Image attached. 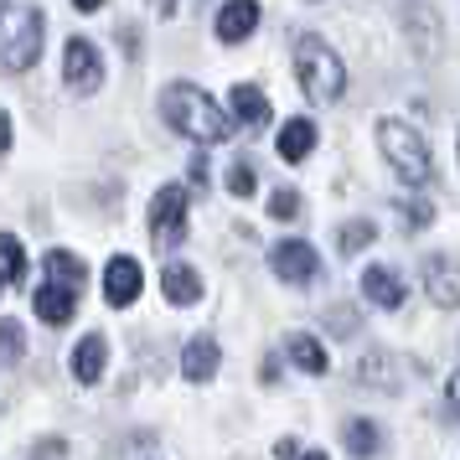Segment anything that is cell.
Masks as SVG:
<instances>
[{"label": "cell", "mask_w": 460, "mask_h": 460, "mask_svg": "<svg viewBox=\"0 0 460 460\" xmlns=\"http://www.w3.org/2000/svg\"><path fill=\"white\" fill-rule=\"evenodd\" d=\"M228 191L233 197H253V191H259V171H253L249 161H238V166L228 171Z\"/></svg>", "instance_id": "24"}, {"label": "cell", "mask_w": 460, "mask_h": 460, "mask_svg": "<svg viewBox=\"0 0 460 460\" xmlns=\"http://www.w3.org/2000/svg\"><path fill=\"white\" fill-rule=\"evenodd\" d=\"M259 0H228L223 5V16H217V37L223 42H249L253 37V26H259Z\"/></svg>", "instance_id": "11"}, {"label": "cell", "mask_w": 460, "mask_h": 460, "mask_svg": "<svg viewBox=\"0 0 460 460\" xmlns=\"http://www.w3.org/2000/svg\"><path fill=\"white\" fill-rule=\"evenodd\" d=\"M300 460H332V456H326V450H305Z\"/></svg>", "instance_id": "33"}, {"label": "cell", "mask_w": 460, "mask_h": 460, "mask_svg": "<svg viewBox=\"0 0 460 460\" xmlns=\"http://www.w3.org/2000/svg\"><path fill=\"white\" fill-rule=\"evenodd\" d=\"M217 362H223L217 341H212V336H191L187 352H181V373H187L191 383H208V377L217 373Z\"/></svg>", "instance_id": "13"}, {"label": "cell", "mask_w": 460, "mask_h": 460, "mask_svg": "<svg viewBox=\"0 0 460 460\" xmlns=\"http://www.w3.org/2000/svg\"><path fill=\"white\" fill-rule=\"evenodd\" d=\"M424 290H429V300L435 305H445V311H456L460 305V274H456V264L450 259H424Z\"/></svg>", "instance_id": "9"}, {"label": "cell", "mask_w": 460, "mask_h": 460, "mask_svg": "<svg viewBox=\"0 0 460 460\" xmlns=\"http://www.w3.org/2000/svg\"><path fill=\"white\" fill-rule=\"evenodd\" d=\"M104 362H109V341L99 332H88L78 347H73V377L78 383H99L104 377Z\"/></svg>", "instance_id": "12"}, {"label": "cell", "mask_w": 460, "mask_h": 460, "mask_svg": "<svg viewBox=\"0 0 460 460\" xmlns=\"http://www.w3.org/2000/svg\"><path fill=\"white\" fill-rule=\"evenodd\" d=\"M274 146H279V155L295 166V161H305V155L315 150V125H311V119H290V125L279 129V140H274Z\"/></svg>", "instance_id": "17"}, {"label": "cell", "mask_w": 460, "mask_h": 460, "mask_svg": "<svg viewBox=\"0 0 460 460\" xmlns=\"http://www.w3.org/2000/svg\"><path fill=\"white\" fill-rule=\"evenodd\" d=\"M377 445H383V429H377L373 419H352V424H347V450H352L357 460L377 456Z\"/></svg>", "instance_id": "21"}, {"label": "cell", "mask_w": 460, "mask_h": 460, "mask_svg": "<svg viewBox=\"0 0 460 460\" xmlns=\"http://www.w3.org/2000/svg\"><path fill=\"white\" fill-rule=\"evenodd\" d=\"M373 238H377L373 223H347V228H341V238H336V249H341V253H362Z\"/></svg>", "instance_id": "23"}, {"label": "cell", "mask_w": 460, "mask_h": 460, "mask_svg": "<svg viewBox=\"0 0 460 460\" xmlns=\"http://www.w3.org/2000/svg\"><path fill=\"white\" fill-rule=\"evenodd\" d=\"M233 119L249 129L270 125V99L259 93V84H233Z\"/></svg>", "instance_id": "16"}, {"label": "cell", "mask_w": 460, "mask_h": 460, "mask_svg": "<svg viewBox=\"0 0 460 460\" xmlns=\"http://www.w3.org/2000/svg\"><path fill=\"white\" fill-rule=\"evenodd\" d=\"M403 223H409V228H429V223H435V208H429V202H424V197H414V202H403Z\"/></svg>", "instance_id": "27"}, {"label": "cell", "mask_w": 460, "mask_h": 460, "mask_svg": "<svg viewBox=\"0 0 460 460\" xmlns=\"http://www.w3.org/2000/svg\"><path fill=\"white\" fill-rule=\"evenodd\" d=\"M445 394H450V403H456V414H460V373L450 377V383H445Z\"/></svg>", "instance_id": "30"}, {"label": "cell", "mask_w": 460, "mask_h": 460, "mask_svg": "<svg viewBox=\"0 0 460 460\" xmlns=\"http://www.w3.org/2000/svg\"><path fill=\"white\" fill-rule=\"evenodd\" d=\"M150 238H155V249L161 253L176 249V243L187 238V191L181 187H161L155 191V202H150Z\"/></svg>", "instance_id": "5"}, {"label": "cell", "mask_w": 460, "mask_h": 460, "mask_svg": "<svg viewBox=\"0 0 460 460\" xmlns=\"http://www.w3.org/2000/svg\"><path fill=\"white\" fill-rule=\"evenodd\" d=\"M63 73L78 93H93V88L104 84V58H99V47L88 42V37H73V42H67V58H63Z\"/></svg>", "instance_id": "7"}, {"label": "cell", "mask_w": 460, "mask_h": 460, "mask_svg": "<svg viewBox=\"0 0 460 460\" xmlns=\"http://www.w3.org/2000/svg\"><path fill=\"white\" fill-rule=\"evenodd\" d=\"M0 341H5V367L22 362V321H0Z\"/></svg>", "instance_id": "25"}, {"label": "cell", "mask_w": 460, "mask_h": 460, "mask_svg": "<svg viewBox=\"0 0 460 460\" xmlns=\"http://www.w3.org/2000/svg\"><path fill=\"white\" fill-rule=\"evenodd\" d=\"M161 114L171 119L176 135H187V140H197V146H223V140L233 135V119L212 104L197 84H171L166 99H161Z\"/></svg>", "instance_id": "1"}, {"label": "cell", "mask_w": 460, "mask_h": 460, "mask_svg": "<svg viewBox=\"0 0 460 460\" xmlns=\"http://www.w3.org/2000/svg\"><path fill=\"white\" fill-rule=\"evenodd\" d=\"M362 295H367L373 305H383V311H398V305H403V279H398L394 270L373 264V270L362 274Z\"/></svg>", "instance_id": "14"}, {"label": "cell", "mask_w": 460, "mask_h": 460, "mask_svg": "<svg viewBox=\"0 0 460 460\" xmlns=\"http://www.w3.org/2000/svg\"><path fill=\"white\" fill-rule=\"evenodd\" d=\"M388 367H398V357H388V352H367L362 362H357V377H362V383H377V388H388V394H398L403 383H398V377H388Z\"/></svg>", "instance_id": "20"}, {"label": "cell", "mask_w": 460, "mask_h": 460, "mask_svg": "<svg viewBox=\"0 0 460 460\" xmlns=\"http://www.w3.org/2000/svg\"><path fill=\"white\" fill-rule=\"evenodd\" d=\"M150 5H155L161 16H176V0H150Z\"/></svg>", "instance_id": "31"}, {"label": "cell", "mask_w": 460, "mask_h": 460, "mask_svg": "<svg viewBox=\"0 0 460 460\" xmlns=\"http://www.w3.org/2000/svg\"><path fill=\"white\" fill-rule=\"evenodd\" d=\"M0 253H5V285H22V274H26L22 238H16V233H5V238H0Z\"/></svg>", "instance_id": "22"}, {"label": "cell", "mask_w": 460, "mask_h": 460, "mask_svg": "<svg viewBox=\"0 0 460 460\" xmlns=\"http://www.w3.org/2000/svg\"><path fill=\"white\" fill-rule=\"evenodd\" d=\"M295 73H300V84L311 93V104H336L347 93V67L332 52V42H321V37H300L295 42Z\"/></svg>", "instance_id": "3"}, {"label": "cell", "mask_w": 460, "mask_h": 460, "mask_svg": "<svg viewBox=\"0 0 460 460\" xmlns=\"http://www.w3.org/2000/svg\"><path fill=\"white\" fill-rule=\"evenodd\" d=\"M37 315H42L47 326H67L73 321V311H78V290H67V285H58V279H42V290H37Z\"/></svg>", "instance_id": "10"}, {"label": "cell", "mask_w": 460, "mask_h": 460, "mask_svg": "<svg viewBox=\"0 0 460 460\" xmlns=\"http://www.w3.org/2000/svg\"><path fill=\"white\" fill-rule=\"evenodd\" d=\"M140 264L129 259V253H114L109 259V270H104V300L109 305H135V295H140Z\"/></svg>", "instance_id": "8"}, {"label": "cell", "mask_w": 460, "mask_h": 460, "mask_svg": "<svg viewBox=\"0 0 460 460\" xmlns=\"http://www.w3.org/2000/svg\"><path fill=\"white\" fill-rule=\"evenodd\" d=\"M274 456H279V460H300V456H305V450H300L295 439H279V445H274Z\"/></svg>", "instance_id": "29"}, {"label": "cell", "mask_w": 460, "mask_h": 460, "mask_svg": "<svg viewBox=\"0 0 460 460\" xmlns=\"http://www.w3.org/2000/svg\"><path fill=\"white\" fill-rule=\"evenodd\" d=\"M191 187H212V171H208V155H197V161H191Z\"/></svg>", "instance_id": "28"}, {"label": "cell", "mask_w": 460, "mask_h": 460, "mask_svg": "<svg viewBox=\"0 0 460 460\" xmlns=\"http://www.w3.org/2000/svg\"><path fill=\"white\" fill-rule=\"evenodd\" d=\"M270 217H279V223L300 217V191H274L270 197Z\"/></svg>", "instance_id": "26"}, {"label": "cell", "mask_w": 460, "mask_h": 460, "mask_svg": "<svg viewBox=\"0 0 460 460\" xmlns=\"http://www.w3.org/2000/svg\"><path fill=\"white\" fill-rule=\"evenodd\" d=\"M377 146H383V155H388V166L403 176V181H414V187H424L429 181V146H424V135H419L414 125H403V119H377Z\"/></svg>", "instance_id": "4"}, {"label": "cell", "mask_w": 460, "mask_h": 460, "mask_svg": "<svg viewBox=\"0 0 460 460\" xmlns=\"http://www.w3.org/2000/svg\"><path fill=\"white\" fill-rule=\"evenodd\" d=\"M47 279H58V285H67V290L84 295L88 270H84V259H73L67 249H52V253H47Z\"/></svg>", "instance_id": "18"}, {"label": "cell", "mask_w": 460, "mask_h": 460, "mask_svg": "<svg viewBox=\"0 0 460 460\" xmlns=\"http://www.w3.org/2000/svg\"><path fill=\"white\" fill-rule=\"evenodd\" d=\"M270 270L285 279V285H311L321 274V253L305 243V238H279L270 249Z\"/></svg>", "instance_id": "6"}, {"label": "cell", "mask_w": 460, "mask_h": 460, "mask_svg": "<svg viewBox=\"0 0 460 460\" xmlns=\"http://www.w3.org/2000/svg\"><path fill=\"white\" fill-rule=\"evenodd\" d=\"M161 290H166L171 305H197L202 300V279H197L191 264H166L161 270Z\"/></svg>", "instance_id": "15"}, {"label": "cell", "mask_w": 460, "mask_h": 460, "mask_svg": "<svg viewBox=\"0 0 460 460\" xmlns=\"http://www.w3.org/2000/svg\"><path fill=\"white\" fill-rule=\"evenodd\" d=\"M42 37H47V16L26 0L5 5V22H0V67L5 73H26V67L42 58Z\"/></svg>", "instance_id": "2"}, {"label": "cell", "mask_w": 460, "mask_h": 460, "mask_svg": "<svg viewBox=\"0 0 460 460\" xmlns=\"http://www.w3.org/2000/svg\"><path fill=\"white\" fill-rule=\"evenodd\" d=\"M73 5H78V11H99V5H104V0H73Z\"/></svg>", "instance_id": "32"}, {"label": "cell", "mask_w": 460, "mask_h": 460, "mask_svg": "<svg viewBox=\"0 0 460 460\" xmlns=\"http://www.w3.org/2000/svg\"><path fill=\"white\" fill-rule=\"evenodd\" d=\"M290 362L300 373H326V347H321L311 332H295L290 336Z\"/></svg>", "instance_id": "19"}]
</instances>
